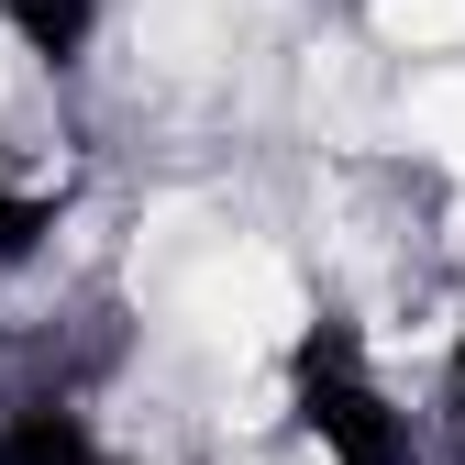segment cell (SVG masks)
Listing matches in <instances>:
<instances>
[{
    "instance_id": "6da1fadb",
    "label": "cell",
    "mask_w": 465,
    "mask_h": 465,
    "mask_svg": "<svg viewBox=\"0 0 465 465\" xmlns=\"http://www.w3.org/2000/svg\"><path fill=\"white\" fill-rule=\"evenodd\" d=\"M277 399H288V432L322 465H432V411L399 399V377L377 366V343L343 311H311L288 332Z\"/></svg>"
},
{
    "instance_id": "7a4b0ae2",
    "label": "cell",
    "mask_w": 465,
    "mask_h": 465,
    "mask_svg": "<svg viewBox=\"0 0 465 465\" xmlns=\"http://www.w3.org/2000/svg\"><path fill=\"white\" fill-rule=\"evenodd\" d=\"M111 34V0H0V45L23 55L34 78H78Z\"/></svg>"
},
{
    "instance_id": "3957f363",
    "label": "cell",
    "mask_w": 465,
    "mask_h": 465,
    "mask_svg": "<svg viewBox=\"0 0 465 465\" xmlns=\"http://www.w3.org/2000/svg\"><path fill=\"white\" fill-rule=\"evenodd\" d=\"M0 465H123L67 399H0Z\"/></svg>"
},
{
    "instance_id": "277c9868",
    "label": "cell",
    "mask_w": 465,
    "mask_h": 465,
    "mask_svg": "<svg viewBox=\"0 0 465 465\" xmlns=\"http://www.w3.org/2000/svg\"><path fill=\"white\" fill-rule=\"evenodd\" d=\"M45 232H55V200L23 189V178H0V277H23L45 255Z\"/></svg>"
},
{
    "instance_id": "5b68a950",
    "label": "cell",
    "mask_w": 465,
    "mask_h": 465,
    "mask_svg": "<svg viewBox=\"0 0 465 465\" xmlns=\"http://www.w3.org/2000/svg\"><path fill=\"white\" fill-rule=\"evenodd\" d=\"M432 465H465V311L443 332V377H432Z\"/></svg>"
},
{
    "instance_id": "8992f818",
    "label": "cell",
    "mask_w": 465,
    "mask_h": 465,
    "mask_svg": "<svg viewBox=\"0 0 465 465\" xmlns=\"http://www.w3.org/2000/svg\"><path fill=\"white\" fill-rule=\"evenodd\" d=\"M0 399H12V388H0Z\"/></svg>"
}]
</instances>
